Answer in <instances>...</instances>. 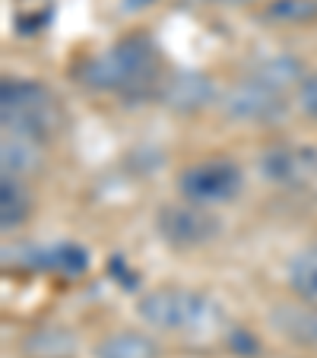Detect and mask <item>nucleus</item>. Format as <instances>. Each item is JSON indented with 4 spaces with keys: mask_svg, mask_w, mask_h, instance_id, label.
Returning a JSON list of instances; mask_svg holds the SVG:
<instances>
[{
    "mask_svg": "<svg viewBox=\"0 0 317 358\" xmlns=\"http://www.w3.org/2000/svg\"><path fill=\"white\" fill-rule=\"evenodd\" d=\"M136 314L143 324L178 333V336H206L225 327V311L216 298L197 289H181V285L146 292L136 301Z\"/></svg>",
    "mask_w": 317,
    "mask_h": 358,
    "instance_id": "1",
    "label": "nucleus"
},
{
    "mask_svg": "<svg viewBox=\"0 0 317 358\" xmlns=\"http://www.w3.org/2000/svg\"><path fill=\"white\" fill-rule=\"evenodd\" d=\"M159 76V51L149 35H127L86 61L80 80L99 92H140Z\"/></svg>",
    "mask_w": 317,
    "mask_h": 358,
    "instance_id": "2",
    "label": "nucleus"
},
{
    "mask_svg": "<svg viewBox=\"0 0 317 358\" xmlns=\"http://www.w3.org/2000/svg\"><path fill=\"white\" fill-rule=\"evenodd\" d=\"M0 121L7 136H22V140H35L38 136H51L61 124V111L45 83L20 80V76H7L0 83Z\"/></svg>",
    "mask_w": 317,
    "mask_h": 358,
    "instance_id": "3",
    "label": "nucleus"
},
{
    "mask_svg": "<svg viewBox=\"0 0 317 358\" xmlns=\"http://www.w3.org/2000/svg\"><path fill=\"white\" fill-rule=\"evenodd\" d=\"M241 184L244 175L232 159H206V162H197L178 175L181 196L197 206H216V203L232 200L241 190Z\"/></svg>",
    "mask_w": 317,
    "mask_h": 358,
    "instance_id": "4",
    "label": "nucleus"
},
{
    "mask_svg": "<svg viewBox=\"0 0 317 358\" xmlns=\"http://www.w3.org/2000/svg\"><path fill=\"white\" fill-rule=\"evenodd\" d=\"M155 229L162 235V241L175 244V248H200V244L213 241L219 235V219L197 203H165L159 216H155Z\"/></svg>",
    "mask_w": 317,
    "mask_h": 358,
    "instance_id": "5",
    "label": "nucleus"
},
{
    "mask_svg": "<svg viewBox=\"0 0 317 358\" xmlns=\"http://www.w3.org/2000/svg\"><path fill=\"white\" fill-rule=\"evenodd\" d=\"M260 175L279 187H298V184L317 178V149L304 146H273L260 156Z\"/></svg>",
    "mask_w": 317,
    "mask_h": 358,
    "instance_id": "6",
    "label": "nucleus"
},
{
    "mask_svg": "<svg viewBox=\"0 0 317 358\" xmlns=\"http://www.w3.org/2000/svg\"><path fill=\"white\" fill-rule=\"evenodd\" d=\"M283 95L254 83L251 76L244 83H235L223 99V111L232 121H273L283 115Z\"/></svg>",
    "mask_w": 317,
    "mask_h": 358,
    "instance_id": "7",
    "label": "nucleus"
},
{
    "mask_svg": "<svg viewBox=\"0 0 317 358\" xmlns=\"http://www.w3.org/2000/svg\"><path fill=\"white\" fill-rule=\"evenodd\" d=\"M162 101L175 111H203L216 101V86L203 73H175L162 86Z\"/></svg>",
    "mask_w": 317,
    "mask_h": 358,
    "instance_id": "8",
    "label": "nucleus"
},
{
    "mask_svg": "<svg viewBox=\"0 0 317 358\" xmlns=\"http://www.w3.org/2000/svg\"><path fill=\"white\" fill-rule=\"evenodd\" d=\"M273 327L283 333L286 339L298 345H308V349H317V308H276L273 311Z\"/></svg>",
    "mask_w": 317,
    "mask_h": 358,
    "instance_id": "9",
    "label": "nucleus"
},
{
    "mask_svg": "<svg viewBox=\"0 0 317 358\" xmlns=\"http://www.w3.org/2000/svg\"><path fill=\"white\" fill-rule=\"evenodd\" d=\"M251 80L267 86V89H273V92H279V95H286L289 86H302L304 70H302V61H298V57L276 55V57H267V61L257 64Z\"/></svg>",
    "mask_w": 317,
    "mask_h": 358,
    "instance_id": "10",
    "label": "nucleus"
},
{
    "mask_svg": "<svg viewBox=\"0 0 317 358\" xmlns=\"http://www.w3.org/2000/svg\"><path fill=\"white\" fill-rule=\"evenodd\" d=\"M22 352L29 358H70L76 352V336L67 327H41L26 336Z\"/></svg>",
    "mask_w": 317,
    "mask_h": 358,
    "instance_id": "11",
    "label": "nucleus"
},
{
    "mask_svg": "<svg viewBox=\"0 0 317 358\" xmlns=\"http://www.w3.org/2000/svg\"><path fill=\"white\" fill-rule=\"evenodd\" d=\"M29 213H32V200H29L22 181L3 175V181H0V225H3V231L20 229L29 219Z\"/></svg>",
    "mask_w": 317,
    "mask_h": 358,
    "instance_id": "12",
    "label": "nucleus"
},
{
    "mask_svg": "<svg viewBox=\"0 0 317 358\" xmlns=\"http://www.w3.org/2000/svg\"><path fill=\"white\" fill-rule=\"evenodd\" d=\"M41 165V152L35 140H22V136H3L0 146V169L10 178H22Z\"/></svg>",
    "mask_w": 317,
    "mask_h": 358,
    "instance_id": "13",
    "label": "nucleus"
},
{
    "mask_svg": "<svg viewBox=\"0 0 317 358\" xmlns=\"http://www.w3.org/2000/svg\"><path fill=\"white\" fill-rule=\"evenodd\" d=\"M95 358H159V345L143 333H111L95 345Z\"/></svg>",
    "mask_w": 317,
    "mask_h": 358,
    "instance_id": "14",
    "label": "nucleus"
},
{
    "mask_svg": "<svg viewBox=\"0 0 317 358\" xmlns=\"http://www.w3.org/2000/svg\"><path fill=\"white\" fill-rule=\"evenodd\" d=\"M32 266L64 273V276H80V273L89 266V254H86V248H80V244H55V248L35 250Z\"/></svg>",
    "mask_w": 317,
    "mask_h": 358,
    "instance_id": "15",
    "label": "nucleus"
},
{
    "mask_svg": "<svg viewBox=\"0 0 317 358\" xmlns=\"http://www.w3.org/2000/svg\"><path fill=\"white\" fill-rule=\"evenodd\" d=\"M289 285L304 304L317 308V244L295 254L289 264Z\"/></svg>",
    "mask_w": 317,
    "mask_h": 358,
    "instance_id": "16",
    "label": "nucleus"
},
{
    "mask_svg": "<svg viewBox=\"0 0 317 358\" xmlns=\"http://www.w3.org/2000/svg\"><path fill=\"white\" fill-rule=\"evenodd\" d=\"M263 16L279 22H308L317 20V0H273Z\"/></svg>",
    "mask_w": 317,
    "mask_h": 358,
    "instance_id": "17",
    "label": "nucleus"
},
{
    "mask_svg": "<svg viewBox=\"0 0 317 358\" xmlns=\"http://www.w3.org/2000/svg\"><path fill=\"white\" fill-rule=\"evenodd\" d=\"M298 108L308 117H317V73L304 76L302 86H298Z\"/></svg>",
    "mask_w": 317,
    "mask_h": 358,
    "instance_id": "18",
    "label": "nucleus"
},
{
    "mask_svg": "<svg viewBox=\"0 0 317 358\" xmlns=\"http://www.w3.org/2000/svg\"><path fill=\"white\" fill-rule=\"evenodd\" d=\"M149 3H155V0H124V10H143V7H149Z\"/></svg>",
    "mask_w": 317,
    "mask_h": 358,
    "instance_id": "19",
    "label": "nucleus"
},
{
    "mask_svg": "<svg viewBox=\"0 0 317 358\" xmlns=\"http://www.w3.org/2000/svg\"><path fill=\"white\" fill-rule=\"evenodd\" d=\"M209 3H223V7H241V3H251V0H209Z\"/></svg>",
    "mask_w": 317,
    "mask_h": 358,
    "instance_id": "20",
    "label": "nucleus"
}]
</instances>
